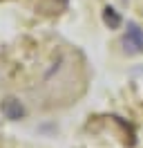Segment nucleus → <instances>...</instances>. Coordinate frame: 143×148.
Returning a JSON list of instances; mask_svg holds the SVG:
<instances>
[{
    "label": "nucleus",
    "mask_w": 143,
    "mask_h": 148,
    "mask_svg": "<svg viewBox=\"0 0 143 148\" xmlns=\"http://www.w3.org/2000/svg\"><path fill=\"white\" fill-rule=\"evenodd\" d=\"M121 49L127 56L143 54V27L136 23H127V29L121 36Z\"/></svg>",
    "instance_id": "nucleus-1"
},
{
    "label": "nucleus",
    "mask_w": 143,
    "mask_h": 148,
    "mask_svg": "<svg viewBox=\"0 0 143 148\" xmlns=\"http://www.w3.org/2000/svg\"><path fill=\"white\" fill-rule=\"evenodd\" d=\"M0 110H2V114H5L7 119H11V121H18V119L25 117V108H22V103L18 101V99H11V97L0 103Z\"/></svg>",
    "instance_id": "nucleus-2"
},
{
    "label": "nucleus",
    "mask_w": 143,
    "mask_h": 148,
    "mask_svg": "<svg viewBox=\"0 0 143 148\" xmlns=\"http://www.w3.org/2000/svg\"><path fill=\"white\" fill-rule=\"evenodd\" d=\"M103 23H105L110 29H118L123 20H121V16H118V11H116V9L105 7V9H103Z\"/></svg>",
    "instance_id": "nucleus-3"
}]
</instances>
